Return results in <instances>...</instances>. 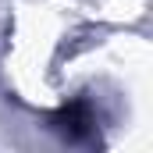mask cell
Wrapping results in <instances>:
<instances>
[{
  "label": "cell",
  "mask_w": 153,
  "mask_h": 153,
  "mask_svg": "<svg viewBox=\"0 0 153 153\" xmlns=\"http://www.w3.org/2000/svg\"><path fill=\"white\" fill-rule=\"evenodd\" d=\"M93 103L85 100V96H75V100H68L57 114H53V125H57V132L64 135V139H85L89 132H93Z\"/></svg>",
  "instance_id": "cell-1"
}]
</instances>
